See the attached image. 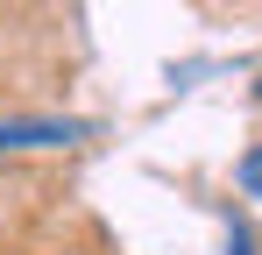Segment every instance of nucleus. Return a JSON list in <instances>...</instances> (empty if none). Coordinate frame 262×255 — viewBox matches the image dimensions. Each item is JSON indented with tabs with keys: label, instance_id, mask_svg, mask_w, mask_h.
Returning <instances> with one entry per match:
<instances>
[{
	"label": "nucleus",
	"instance_id": "obj_3",
	"mask_svg": "<svg viewBox=\"0 0 262 255\" xmlns=\"http://www.w3.org/2000/svg\"><path fill=\"white\" fill-rule=\"evenodd\" d=\"M255 99H262V78H255Z\"/></svg>",
	"mask_w": 262,
	"mask_h": 255
},
{
	"label": "nucleus",
	"instance_id": "obj_2",
	"mask_svg": "<svg viewBox=\"0 0 262 255\" xmlns=\"http://www.w3.org/2000/svg\"><path fill=\"white\" fill-rule=\"evenodd\" d=\"M241 184H248V192H255V199H262V142H255V149H248V156H241Z\"/></svg>",
	"mask_w": 262,
	"mask_h": 255
},
{
	"label": "nucleus",
	"instance_id": "obj_1",
	"mask_svg": "<svg viewBox=\"0 0 262 255\" xmlns=\"http://www.w3.org/2000/svg\"><path fill=\"white\" fill-rule=\"evenodd\" d=\"M85 135H92L85 121H0V156L7 149H71Z\"/></svg>",
	"mask_w": 262,
	"mask_h": 255
}]
</instances>
